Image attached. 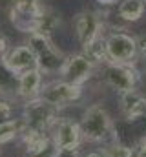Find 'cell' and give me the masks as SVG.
Listing matches in <instances>:
<instances>
[{"instance_id":"cell-1","label":"cell","mask_w":146,"mask_h":157,"mask_svg":"<svg viewBox=\"0 0 146 157\" xmlns=\"http://www.w3.org/2000/svg\"><path fill=\"white\" fill-rule=\"evenodd\" d=\"M80 130L84 143L93 144H106L113 139L115 121L102 104H90L80 115Z\"/></svg>"},{"instance_id":"cell-2","label":"cell","mask_w":146,"mask_h":157,"mask_svg":"<svg viewBox=\"0 0 146 157\" xmlns=\"http://www.w3.org/2000/svg\"><path fill=\"white\" fill-rule=\"evenodd\" d=\"M26 44L33 51L36 59V68L44 75H55V73L59 75L66 55L53 44V40L49 37L38 35V33H31V35H28Z\"/></svg>"},{"instance_id":"cell-3","label":"cell","mask_w":146,"mask_h":157,"mask_svg":"<svg viewBox=\"0 0 146 157\" xmlns=\"http://www.w3.org/2000/svg\"><path fill=\"white\" fill-rule=\"evenodd\" d=\"M48 6L42 0H11L9 4V22L22 33H35L40 18L44 17Z\"/></svg>"},{"instance_id":"cell-4","label":"cell","mask_w":146,"mask_h":157,"mask_svg":"<svg viewBox=\"0 0 146 157\" xmlns=\"http://www.w3.org/2000/svg\"><path fill=\"white\" fill-rule=\"evenodd\" d=\"M104 48L108 62L115 64H132L137 60V44L135 37L126 33L124 29H113L104 35Z\"/></svg>"},{"instance_id":"cell-5","label":"cell","mask_w":146,"mask_h":157,"mask_svg":"<svg viewBox=\"0 0 146 157\" xmlns=\"http://www.w3.org/2000/svg\"><path fill=\"white\" fill-rule=\"evenodd\" d=\"M60 112L42 101L40 97L26 101L20 110V117L26 122V128L29 130H40V132H49L55 121L59 119Z\"/></svg>"},{"instance_id":"cell-6","label":"cell","mask_w":146,"mask_h":157,"mask_svg":"<svg viewBox=\"0 0 146 157\" xmlns=\"http://www.w3.org/2000/svg\"><path fill=\"white\" fill-rule=\"evenodd\" d=\"M99 71H101L102 82H104L108 88H111L113 91H117L119 95L137 88L139 71H137V68L132 66V64L106 62V64H102V66L99 68Z\"/></svg>"},{"instance_id":"cell-7","label":"cell","mask_w":146,"mask_h":157,"mask_svg":"<svg viewBox=\"0 0 146 157\" xmlns=\"http://www.w3.org/2000/svg\"><path fill=\"white\" fill-rule=\"evenodd\" d=\"M97 70H99V66L93 60H90L86 53H82V51L80 53H71V55H66L64 64L59 71V78L84 88V84L93 78Z\"/></svg>"},{"instance_id":"cell-8","label":"cell","mask_w":146,"mask_h":157,"mask_svg":"<svg viewBox=\"0 0 146 157\" xmlns=\"http://www.w3.org/2000/svg\"><path fill=\"white\" fill-rule=\"evenodd\" d=\"M82 95H84V88L75 86V84H70V82H66V80H62V78H57V80L44 82L42 91H40L38 97L60 112V110H64L66 106H70L73 102L80 101Z\"/></svg>"},{"instance_id":"cell-9","label":"cell","mask_w":146,"mask_h":157,"mask_svg":"<svg viewBox=\"0 0 146 157\" xmlns=\"http://www.w3.org/2000/svg\"><path fill=\"white\" fill-rule=\"evenodd\" d=\"M73 29H75V37L79 40V44L82 46V51L86 48H90L95 40L102 39L106 35L102 17L97 11H91V9H84V11L75 15Z\"/></svg>"},{"instance_id":"cell-10","label":"cell","mask_w":146,"mask_h":157,"mask_svg":"<svg viewBox=\"0 0 146 157\" xmlns=\"http://www.w3.org/2000/svg\"><path fill=\"white\" fill-rule=\"evenodd\" d=\"M49 135L57 150H80V146L84 144L80 122L73 117L59 115L49 130Z\"/></svg>"},{"instance_id":"cell-11","label":"cell","mask_w":146,"mask_h":157,"mask_svg":"<svg viewBox=\"0 0 146 157\" xmlns=\"http://www.w3.org/2000/svg\"><path fill=\"white\" fill-rule=\"evenodd\" d=\"M2 62L17 77L22 75V73H26V71H29V70H33V68H36V59L26 42L18 44L15 48H9V51L6 53V57L2 59Z\"/></svg>"},{"instance_id":"cell-12","label":"cell","mask_w":146,"mask_h":157,"mask_svg":"<svg viewBox=\"0 0 146 157\" xmlns=\"http://www.w3.org/2000/svg\"><path fill=\"white\" fill-rule=\"evenodd\" d=\"M42 86H44V73L38 68H33V70L18 75L17 99H22L24 102L31 101V99H36L40 95V91H42Z\"/></svg>"},{"instance_id":"cell-13","label":"cell","mask_w":146,"mask_h":157,"mask_svg":"<svg viewBox=\"0 0 146 157\" xmlns=\"http://www.w3.org/2000/svg\"><path fill=\"white\" fill-rule=\"evenodd\" d=\"M119 110L122 119H135L146 115V93L141 90H130L119 95Z\"/></svg>"},{"instance_id":"cell-14","label":"cell","mask_w":146,"mask_h":157,"mask_svg":"<svg viewBox=\"0 0 146 157\" xmlns=\"http://www.w3.org/2000/svg\"><path fill=\"white\" fill-rule=\"evenodd\" d=\"M18 143L24 148V155H29V154H35L38 150H42L44 146H48L51 143V135H49V132H40V130L26 128L24 133L20 135Z\"/></svg>"},{"instance_id":"cell-15","label":"cell","mask_w":146,"mask_h":157,"mask_svg":"<svg viewBox=\"0 0 146 157\" xmlns=\"http://www.w3.org/2000/svg\"><path fill=\"white\" fill-rule=\"evenodd\" d=\"M146 2L144 0H121L117 6V15L124 22H137L144 17Z\"/></svg>"},{"instance_id":"cell-16","label":"cell","mask_w":146,"mask_h":157,"mask_svg":"<svg viewBox=\"0 0 146 157\" xmlns=\"http://www.w3.org/2000/svg\"><path fill=\"white\" fill-rule=\"evenodd\" d=\"M26 130V122L22 121V117L18 115L17 119H13L11 122H6L0 126V146H6V144H11L15 141L20 139V135L24 133Z\"/></svg>"},{"instance_id":"cell-17","label":"cell","mask_w":146,"mask_h":157,"mask_svg":"<svg viewBox=\"0 0 146 157\" xmlns=\"http://www.w3.org/2000/svg\"><path fill=\"white\" fill-rule=\"evenodd\" d=\"M17 80L18 77L7 70V66L0 60V97L17 99Z\"/></svg>"},{"instance_id":"cell-18","label":"cell","mask_w":146,"mask_h":157,"mask_svg":"<svg viewBox=\"0 0 146 157\" xmlns=\"http://www.w3.org/2000/svg\"><path fill=\"white\" fill-rule=\"evenodd\" d=\"M60 26V15L55 11V9H51V7H48L46 9V13H44V17L40 18V22H38V26H36V31L38 35H44V37H49L51 39V35L57 31V28Z\"/></svg>"},{"instance_id":"cell-19","label":"cell","mask_w":146,"mask_h":157,"mask_svg":"<svg viewBox=\"0 0 146 157\" xmlns=\"http://www.w3.org/2000/svg\"><path fill=\"white\" fill-rule=\"evenodd\" d=\"M102 154L106 157H133V148H130L128 144H122V143H119V141H108L102 148Z\"/></svg>"},{"instance_id":"cell-20","label":"cell","mask_w":146,"mask_h":157,"mask_svg":"<svg viewBox=\"0 0 146 157\" xmlns=\"http://www.w3.org/2000/svg\"><path fill=\"white\" fill-rule=\"evenodd\" d=\"M18 115L15 113V104L11 99L0 97V126L6 122H11L13 119H17Z\"/></svg>"},{"instance_id":"cell-21","label":"cell","mask_w":146,"mask_h":157,"mask_svg":"<svg viewBox=\"0 0 146 157\" xmlns=\"http://www.w3.org/2000/svg\"><path fill=\"white\" fill-rule=\"evenodd\" d=\"M135 44H137V59L146 60V33H141L135 37Z\"/></svg>"},{"instance_id":"cell-22","label":"cell","mask_w":146,"mask_h":157,"mask_svg":"<svg viewBox=\"0 0 146 157\" xmlns=\"http://www.w3.org/2000/svg\"><path fill=\"white\" fill-rule=\"evenodd\" d=\"M55 152H57V148H55V144H53V141H51V143H49L48 146H44L42 150H38L35 154H29V155H24V157H53Z\"/></svg>"},{"instance_id":"cell-23","label":"cell","mask_w":146,"mask_h":157,"mask_svg":"<svg viewBox=\"0 0 146 157\" xmlns=\"http://www.w3.org/2000/svg\"><path fill=\"white\" fill-rule=\"evenodd\" d=\"M9 51V40H7V37L6 35H2L0 33V60L6 57V53Z\"/></svg>"},{"instance_id":"cell-24","label":"cell","mask_w":146,"mask_h":157,"mask_svg":"<svg viewBox=\"0 0 146 157\" xmlns=\"http://www.w3.org/2000/svg\"><path fill=\"white\" fill-rule=\"evenodd\" d=\"M53 157H80V150H57Z\"/></svg>"},{"instance_id":"cell-25","label":"cell","mask_w":146,"mask_h":157,"mask_svg":"<svg viewBox=\"0 0 146 157\" xmlns=\"http://www.w3.org/2000/svg\"><path fill=\"white\" fill-rule=\"evenodd\" d=\"M80 157H106V155L102 154V150H91V152H88V154H84Z\"/></svg>"},{"instance_id":"cell-26","label":"cell","mask_w":146,"mask_h":157,"mask_svg":"<svg viewBox=\"0 0 146 157\" xmlns=\"http://www.w3.org/2000/svg\"><path fill=\"white\" fill-rule=\"evenodd\" d=\"M99 4H102V6H113V4H117V2H121V0H97Z\"/></svg>"},{"instance_id":"cell-27","label":"cell","mask_w":146,"mask_h":157,"mask_svg":"<svg viewBox=\"0 0 146 157\" xmlns=\"http://www.w3.org/2000/svg\"><path fill=\"white\" fill-rule=\"evenodd\" d=\"M144 2H146V0H144Z\"/></svg>"}]
</instances>
